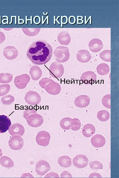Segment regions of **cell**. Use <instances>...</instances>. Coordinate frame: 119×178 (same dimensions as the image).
<instances>
[{"label": "cell", "mask_w": 119, "mask_h": 178, "mask_svg": "<svg viewBox=\"0 0 119 178\" xmlns=\"http://www.w3.org/2000/svg\"><path fill=\"white\" fill-rule=\"evenodd\" d=\"M52 53L51 45L45 41L40 40L33 42L29 46L26 55L33 64L41 65L50 61Z\"/></svg>", "instance_id": "obj_1"}, {"label": "cell", "mask_w": 119, "mask_h": 178, "mask_svg": "<svg viewBox=\"0 0 119 178\" xmlns=\"http://www.w3.org/2000/svg\"><path fill=\"white\" fill-rule=\"evenodd\" d=\"M54 55L56 61L59 63L67 61L70 56L68 47L64 46L57 47L54 51Z\"/></svg>", "instance_id": "obj_2"}, {"label": "cell", "mask_w": 119, "mask_h": 178, "mask_svg": "<svg viewBox=\"0 0 119 178\" xmlns=\"http://www.w3.org/2000/svg\"><path fill=\"white\" fill-rule=\"evenodd\" d=\"M63 66L57 61L53 62L49 68V74L53 78H59L61 77L64 73Z\"/></svg>", "instance_id": "obj_3"}, {"label": "cell", "mask_w": 119, "mask_h": 178, "mask_svg": "<svg viewBox=\"0 0 119 178\" xmlns=\"http://www.w3.org/2000/svg\"><path fill=\"white\" fill-rule=\"evenodd\" d=\"M26 119L28 124L32 127L40 126L44 121L43 117L37 112L31 114Z\"/></svg>", "instance_id": "obj_4"}, {"label": "cell", "mask_w": 119, "mask_h": 178, "mask_svg": "<svg viewBox=\"0 0 119 178\" xmlns=\"http://www.w3.org/2000/svg\"><path fill=\"white\" fill-rule=\"evenodd\" d=\"M24 99L29 104L35 105L40 103L41 100V97L37 92L30 90L27 92Z\"/></svg>", "instance_id": "obj_5"}, {"label": "cell", "mask_w": 119, "mask_h": 178, "mask_svg": "<svg viewBox=\"0 0 119 178\" xmlns=\"http://www.w3.org/2000/svg\"><path fill=\"white\" fill-rule=\"evenodd\" d=\"M30 80V78L29 75L23 74L16 76L14 79V83L18 88L23 89L26 87Z\"/></svg>", "instance_id": "obj_6"}, {"label": "cell", "mask_w": 119, "mask_h": 178, "mask_svg": "<svg viewBox=\"0 0 119 178\" xmlns=\"http://www.w3.org/2000/svg\"><path fill=\"white\" fill-rule=\"evenodd\" d=\"M50 137V135L48 132L41 131L38 133L36 136V140L38 145L46 147L48 145Z\"/></svg>", "instance_id": "obj_7"}, {"label": "cell", "mask_w": 119, "mask_h": 178, "mask_svg": "<svg viewBox=\"0 0 119 178\" xmlns=\"http://www.w3.org/2000/svg\"><path fill=\"white\" fill-rule=\"evenodd\" d=\"M51 169L48 163L46 161L41 160L36 163L35 171L39 175L43 176Z\"/></svg>", "instance_id": "obj_8"}, {"label": "cell", "mask_w": 119, "mask_h": 178, "mask_svg": "<svg viewBox=\"0 0 119 178\" xmlns=\"http://www.w3.org/2000/svg\"><path fill=\"white\" fill-rule=\"evenodd\" d=\"M9 145L12 149L17 150H21L24 145L23 139L18 135L13 136L9 140Z\"/></svg>", "instance_id": "obj_9"}, {"label": "cell", "mask_w": 119, "mask_h": 178, "mask_svg": "<svg viewBox=\"0 0 119 178\" xmlns=\"http://www.w3.org/2000/svg\"><path fill=\"white\" fill-rule=\"evenodd\" d=\"M88 160L87 157L84 155H79L75 156L73 160L74 166L76 167L81 169L87 165Z\"/></svg>", "instance_id": "obj_10"}, {"label": "cell", "mask_w": 119, "mask_h": 178, "mask_svg": "<svg viewBox=\"0 0 119 178\" xmlns=\"http://www.w3.org/2000/svg\"><path fill=\"white\" fill-rule=\"evenodd\" d=\"M61 89L60 85L54 81L48 84L45 88L48 93L52 95L59 94L61 91Z\"/></svg>", "instance_id": "obj_11"}, {"label": "cell", "mask_w": 119, "mask_h": 178, "mask_svg": "<svg viewBox=\"0 0 119 178\" xmlns=\"http://www.w3.org/2000/svg\"><path fill=\"white\" fill-rule=\"evenodd\" d=\"M3 53L5 57L10 60L15 59L18 55V50L13 46L5 47L4 49Z\"/></svg>", "instance_id": "obj_12"}, {"label": "cell", "mask_w": 119, "mask_h": 178, "mask_svg": "<svg viewBox=\"0 0 119 178\" xmlns=\"http://www.w3.org/2000/svg\"><path fill=\"white\" fill-rule=\"evenodd\" d=\"M96 79V75L93 71H88L83 73L80 80L86 84H93Z\"/></svg>", "instance_id": "obj_13"}, {"label": "cell", "mask_w": 119, "mask_h": 178, "mask_svg": "<svg viewBox=\"0 0 119 178\" xmlns=\"http://www.w3.org/2000/svg\"><path fill=\"white\" fill-rule=\"evenodd\" d=\"M90 100L88 96L86 95H81L75 99L74 103L75 106L82 108L87 107L90 104Z\"/></svg>", "instance_id": "obj_14"}, {"label": "cell", "mask_w": 119, "mask_h": 178, "mask_svg": "<svg viewBox=\"0 0 119 178\" xmlns=\"http://www.w3.org/2000/svg\"><path fill=\"white\" fill-rule=\"evenodd\" d=\"M88 46L90 50L93 53L100 51L103 47L102 41L97 38H94L91 40L89 43Z\"/></svg>", "instance_id": "obj_15"}, {"label": "cell", "mask_w": 119, "mask_h": 178, "mask_svg": "<svg viewBox=\"0 0 119 178\" xmlns=\"http://www.w3.org/2000/svg\"><path fill=\"white\" fill-rule=\"evenodd\" d=\"M11 124V121L7 116L4 115H0V133L6 132Z\"/></svg>", "instance_id": "obj_16"}, {"label": "cell", "mask_w": 119, "mask_h": 178, "mask_svg": "<svg viewBox=\"0 0 119 178\" xmlns=\"http://www.w3.org/2000/svg\"><path fill=\"white\" fill-rule=\"evenodd\" d=\"M8 132L12 136L18 135L22 136L24 133L25 130L22 125L17 123L11 125L9 129Z\"/></svg>", "instance_id": "obj_17"}, {"label": "cell", "mask_w": 119, "mask_h": 178, "mask_svg": "<svg viewBox=\"0 0 119 178\" xmlns=\"http://www.w3.org/2000/svg\"><path fill=\"white\" fill-rule=\"evenodd\" d=\"M77 60L82 63L89 62L91 59V55L89 52L86 50H81L78 51L76 54Z\"/></svg>", "instance_id": "obj_18"}, {"label": "cell", "mask_w": 119, "mask_h": 178, "mask_svg": "<svg viewBox=\"0 0 119 178\" xmlns=\"http://www.w3.org/2000/svg\"><path fill=\"white\" fill-rule=\"evenodd\" d=\"M91 142L94 147L97 148L103 147L106 143L104 137L101 135L96 134L91 139Z\"/></svg>", "instance_id": "obj_19"}, {"label": "cell", "mask_w": 119, "mask_h": 178, "mask_svg": "<svg viewBox=\"0 0 119 178\" xmlns=\"http://www.w3.org/2000/svg\"><path fill=\"white\" fill-rule=\"evenodd\" d=\"M57 40L61 45H68L71 40V37L68 32L66 31L60 32L58 36Z\"/></svg>", "instance_id": "obj_20"}, {"label": "cell", "mask_w": 119, "mask_h": 178, "mask_svg": "<svg viewBox=\"0 0 119 178\" xmlns=\"http://www.w3.org/2000/svg\"><path fill=\"white\" fill-rule=\"evenodd\" d=\"M29 73L32 79L35 81L38 80L42 74V71L40 68L36 65L31 67Z\"/></svg>", "instance_id": "obj_21"}, {"label": "cell", "mask_w": 119, "mask_h": 178, "mask_svg": "<svg viewBox=\"0 0 119 178\" xmlns=\"http://www.w3.org/2000/svg\"><path fill=\"white\" fill-rule=\"evenodd\" d=\"M95 131V128L93 125L90 124H87L83 127L82 133L84 136L90 137L94 134Z\"/></svg>", "instance_id": "obj_22"}, {"label": "cell", "mask_w": 119, "mask_h": 178, "mask_svg": "<svg viewBox=\"0 0 119 178\" xmlns=\"http://www.w3.org/2000/svg\"><path fill=\"white\" fill-rule=\"evenodd\" d=\"M58 163L61 167L67 168L71 166V159L69 156L64 155L59 158L58 160Z\"/></svg>", "instance_id": "obj_23"}, {"label": "cell", "mask_w": 119, "mask_h": 178, "mask_svg": "<svg viewBox=\"0 0 119 178\" xmlns=\"http://www.w3.org/2000/svg\"><path fill=\"white\" fill-rule=\"evenodd\" d=\"M0 164L8 169L13 167L14 163L12 160L7 156H3L0 159Z\"/></svg>", "instance_id": "obj_24"}, {"label": "cell", "mask_w": 119, "mask_h": 178, "mask_svg": "<svg viewBox=\"0 0 119 178\" xmlns=\"http://www.w3.org/2000/svg\"><path fill=\"white\" fill-rule=\"evenodd\" d=\"M96 71L99 75H104L109 73V66L105 63H101L97 66Z\"/></svg>", "instance_id": "obj_25"}, {"label": "cell", "mask_w": 119, "mask_h": 178, "mask_svg": "<svg viewBox=\"0 0 119 178\" xmlns=\"http://www.w3.org/2000/svg\"><path fill=\"white\" fill-rule=\"evenodd\" d=\"M73 119L69 117H65L62 119L60 122V125L64 130H68L71 128Z\"/></svg>", "instance_id": "obj_26"}, {"label": "cell", "mask_w": 119, "mask_h": 178, "mask_svg": "<svg viewBox=\"0 0 119 178\" xmlns=\"http://www.w3.org/2000/svg\"><path fill=\"white\" fill-rule=\"evenodd\" d=\"M40 30V28H23L22 30L24 34L29 36H34L37 34Z\"/></svg>", "instance_id": "obj_27"}, {"label": "cell", "mask_w": 119, "mask_h": 178, "mask_svg": "<svg viewBox=\"0 0 119 178\" xmlns=\"http://www.w3.org/2000/svg\"><path fill=\"white\" fill-rule=\"evenodd\" d=\"M13 75L7 73L0 74V83L2 84L8 83L12 80Z\"/></svg>", "instance_id": "obj_28"}, {"label": "cell", "mask_w": 119, "mask_h": 178, "mask_svg": "<svg viewBox=\"0 0 119 178\" xmlns=\"http://www.w3.org/2000/svg\"><path fill=\"white\" fill-rule=\"evenodd\" d=\"M110 114L108 112L105 110L99 111L97 114V117L100 121L104 122L108 120L109 118Z\"/></svg>", "instance_id": "obj_29"}, {"label": "cell", "mask_w": 119, "mask_h": 178, "mask_svg": "<svg viewBox=\"0 0 119 178\" xmlns=\"http://www.w3.org/2000/svg\"><path fill=\"white\" fill-rule=\"evenodd\" d=\"M100 58L103 60L107 62L111 61V50H105L103 51L99 54Z\"/></svg>", "instance_id": "obj_30"}, {"label": "cell", "mask_w": 119, "mask_h": 178, "mask_svg": "<svg viewBox=\"0 0 119 178\" xmlns=\"http://www.w3.org/2000/svg\"><path fill=\"white\" fill-rule=\"evenodd\" d=\"M15 98L12 95H7L2 97L1 99V101L2 103L4 105H10L14 101Z\"/></svg>", "instance_id": "obj_31"}, {"label": "cell", "mask_w": 119, "mask_h": 178, "mask_svg": "<svg viewBox=\"0 0 119 178\" xmlns=\"http://www.w3.org/2000/svg\"><path fill=\"white\" fill-rule=\"evenodd\" d=\"M102 103L106 108L111 109V94H108L104 96L102 98Z\"/></svg>", "instance_id": "obj_32"}, {"label": "cell", "mask_w": 119, "mask_h": 178, "mask_svg": "<svg viewBox=\"0 0 119 178\" xmlns=\"http://www.w3.org/2000/svg\"><path fill=\"white\" fill-rule=\"evenodd\" d=\"M10 86L9 85L3 84L0 85V96H3L7 94L10 91Z\"/></svg>", "instance_id": "obj_33"}, {"label": "cell", "mask_w": 119, "mask_h": 178, "mask_svg": "<svg viewBox=\"0 0 119 178\" xmlns=\"http://www.w3.org/2000/svg\"><path fill=\"white\" fill-rule=\"evenodd\" d=\"M81 126V123L79 120L77 118L73 119L72 126L71 128L73 131H76L79 130Z\"/></svg>", "instance_id": "obj_34"}, {"label": "cell", "mask_w": 119, "mask_h": 178, "mask_svg": "<svg viewBox=\"0 0 119 178\" xmlns=\"http://www.w3.org/2000/svg\"><path fill=\"white\" fill-rule=\"evenodd\" d=\"M90 168L93 169H103V166L101 163L98 161H94L89 162Z\"/></svg>", "instance_id": "obj_35"}, {"label": "cell", "mask_w": 119, "mask_h": 178, "mask_svg": "<svg viewBox=\"0 0 119 178\" xmlns=\"http://www.w3.org/2000/svg\"><path fill=\"white\" fill-rule=\"evenodd\" d=\"M52 80L47 77L41 79L39 82V85L43 89L46 85L50 82L53 81Z\"/></svg>", "instance_id": "obj_36"}, {"label": "cell", "mask_w": 119, "mask_h": 178, "mask_svg": "<svg viewBox=\"0 0 119 178\" xmlns=\"http://www.w3.org/2000/svg\"><path fill=\"white\" fill-rule=\"evenodd\" d=\"M36 112V110L34 109L32 106L29 107L27 109L24 110L23 114L24 117L26 119L31 114Z\"/></svg>", "instance_id": "obj_37"}, {"label": "cell", "mask_w": 119, "mask_h": 178, "mask_svg": "<svg viewBox=\"0 0 119 178\" xmlns=\"http://www.w3.org/2000/svg\"><path fill=\"white\" fill-rule=\"evenodd\" d=\"M60 177L61 178H71L72 177V176L71 174L68 171H64L61 174Z\"/></svg>", "instance_id": "obj_38"}, {"label": "cell", "mask_w": 119, "mask_h": 178, "mask_svg": "<svg viewBox=\"0 0 119 178\" xmlns=\"http://www.w3.org/2000/svg\"><path fill=\"white\" fill-rule=\"evenodd\" d=\"M5 38V36L4 33L0 31V44L4 42Z\"/></svg>", "instance_id": "obj_39"}, {"label": "cell", "mask_w": 119, "mask_h": 178, "mask_svg": "<svg viewBox=\"0 0 119 178\" xmlns=\"http://www.w3.org/2000/svg\"><path fill=\"white\" fill-rule=\"evenodd\" d=\"M89 177H101L98 173H94L90 174Z\"/></svg>", "instance_id": "obj_40"}, {"label": "cell", "mask_w": 119, "mask_h": 178, "mask_svg": "<svg viewBox=\"0 0 119 178\" xmlns=\"http://www.w3.org/2000/svg\"><path fill=\"white\" fill-rule=\"evenodd\" d=\"M49 174V176H48L47 177H59V176L58 174L55 173L51 172L48 174Z\"/></svg>", "instance_id": "obj_41"}, {"label": "cell", "mask_w": 119, "mask_h": 178, "mask_svg": "<svg viewBox=\"0 0 119 178\" xmlns=\"http://www.w3.org/2000/svg\"><path fill=\"white\" fill-rule=\"evenodd\" d=\"M2 151L1 149L0 148V157L2 155Z\"/></svg>", "instance_id": "obj_42"}]
</instances>
